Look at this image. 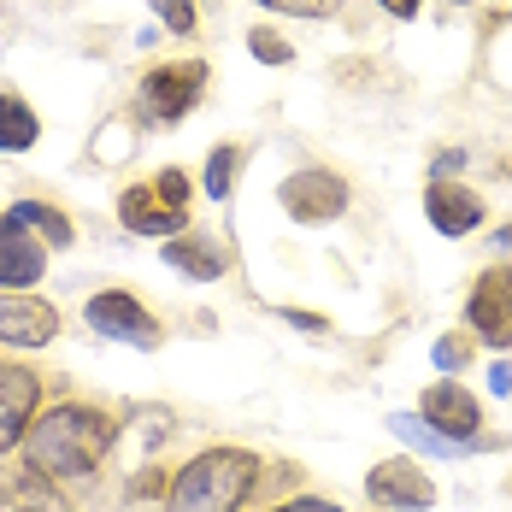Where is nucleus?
Masks as SVG:
<instances>
[{
	"mask_svg": "<svg viewBox=\"0 0 512 512\" xmlns=\"http://www.w3.org/2000/svg\"><path fill=\"white\" fill-rule=\"evenodd\" d=\"M59 318H53L48 301H30V295H0V342L12 348H42L53 342Z\"/></svg>",
	"mask_w": 512,
	"mask_h": 512,
	"instance_id": "obj_11",
	"label": "nucleus"
},
{
	"mask_svg": "<svg viewBox=\"0 0 512 512\" xmlns=\"http://www.w3.org/2000/svg\"><path fill=\"white\" fill-rule=\"evenodd\" d=\"M495 242H501V248H512V224H507V230H501V236H495Z\"/></svg>",
	"mask_w": 512,
	"mask_h": 512,
	"instance_id": "obj_28",
	"label": "nucleus"
},
{
	"mask_svg": "<svg viewBox=\"0 0 512 512\" xmlns=\"http://www.w3.org/2000/svg\"><path fill=\"white\" fill-rule=\"evenodd\" d=\"M248 42H254V59H265V65H289V59H295V48H289L277 30H254Z\"/></svg>",
	"mask_w": 512,
	"mask_h": 512,
	"instance_id": "obj_20",
	"label": "nucleus"
},
{
	"mask_svg": "<svg viewBox=\"0 0 512 512\" xmlns=\"http://www.w3.org/2000/svg\"><path fill=\"white\" fill-rule=\"evenodd\" d=\"M36 142V112L18 95H0V154H24Z\"/></svg>",
	"mask_w": 512,
	"mask_h": 512,
	"instance_id": "obj_17",
	"label": "nucleus"
},
{
	"mask_svg": "<svg viewBox=\"0 0 512 512\" xmlns=\"http://www.w3.org/2000/svg\"><path fill=\"white\" fill-rule=\"evenodd\" d=\"M489 389H495V395H512V359H501V365L489 371Z\"/></svg>",
	"mask_w": 512,
	"mask_h": 512,
	"instance_id": "obj_24",
	"label": "nucleus"
},
{
	"mask_svg": "<svg viewBox=\"0 0 512 512\" xmlns=\"http://www.w3.org/2000/svg\"><path fill=\"white\" fill-rule=\"evenodd\" d=\"M154 12L183 36V30H195V0H154Z\"/></svg>",
	"mask_w": 512,
	"mask_h": 512,
	"instance_id": "obj_21",
	"label": "nucleus"
},
{
	"mask_svg": "<svg viewBox=\"0 0 512 512\" xmlns=\"http://www.w3.org/2000/svg\"><path fill=\"white\" fill-rule=\"evenodd\" d=\"M277 201L289 218H301V224H324V218H336L342 206H348V183L336 177V171H295L283 189H277Z\"/></svg>",
	"mask_w": 512,
	"mask_h": 512,
	"instance_id": "obj_6",
	"label": "nucleus"
},
{
	"mask_svg": "<svg viewBox=\"0 0 512 512\" xmlns=\"http://www.w3.org/2000/svg\"><path fill=\"white\" fill-rule=\"evenodd\" d=\"M289 324H301V330H324V318H312V312H283Z\"/></svg>",
	"mask_w": 512,
	"mask_h": 512,
	"instance_id": "obj_26",
	"label": "nucleus"
},
{
	"mask_svg": "<svg viewBox=\"0 0 512 512\" xmlns=\"http://www.w3.org/2000/svg\"><path fill=\"white\" fill-rule=\"evenodd\" d=\"M265 6H277V12H295V18H324L336 0H265Z\"/></svg>",
	"mask_w": 512,
	"mask_h": 512,
	"instance_id": "obj_23",
	"label": "nucleus"
},
{
	"mask_svg": "<svg viewBox=\"0 0 512 512\" xmlns=\"http://www.w3.org/2000/svg\"><path fill=\"white\" fill-rule=\"evenodd\" d=\"M165 265L171 271H183V277H195V283H212L218 271H224V259H218V248H206V242H165Z\"/></svg>",
	"mask_w": 512,
	"mask_h": 512,
	"instance_id": "obj_16",
	"label": "nucleus"
},
{
	"mask_svg": "<svg viewBox=\"0 0 512 512\" xmlns=\"http://www.w3.org/2000/svg\"><path fill=\"white\" fill-rule=\"evenodd\" d=\"M277 512H342L336 501H289V507H277Z\"/></svg>",
	"mask_w": 512,
	"mask_h": 512,
	"instance_id": "obj_25",
	"label": "nucleus"
},
{
	"mask_svg": "<svg viewBox=\"0 0 512 512\" xmlns=\"http://www.w3.org/2000/svg\"><path fill=\"white\" fill-rule=\"evenodd\" d=\"M12 218L24 224V230H36L42 236V248H71V218L48 201H18L12 206Z\"/></svg>",
	"mask_w": 512,
	"mask_h": 512,
	"instance_id": "obj_15",
	"label": "nucleus"
},
{
	"mask_svg": "<svg viewBox=\"0 0 512 512\" xmlns=\"http://www.w3.org/2000/svg\"><path fill=\"white\" fill-rule=\"evenodd\" d=\"M254 471V454L212 448L195 465H183V477L171 483V512H236L254 489Z\"/></svg>",
	"mask_w": 512,
	"mask_h": 512,
	"instance_id": "obj_2",
	"label": "nucleus"
},
{
	"mask_svg": "<svg viewBox=\"0 0 512 512\" xmlns=\"http://www.w3.org/2000/svg\"><path fill=\"white\" fill-rule=\"evenodd\" d=\"M0 495H6V507H12V512H65V507H59V495H53L48 483H42V471H36V465L12 471Z\"/></svg>",
	"mask_w": 512,
	"mask_h": 512,
	"instance_id": "obj_14",
	"label": "nucleus"
},
{
	"mask_svg": "<svg viewBox=\"0 0 512 512\" xmlns=\"http://www.w3.org/2000/svg\"><path fill=\"white\" fill-rule=\"evenodd\" d=\"M42 277V242L6 212L0 218V289H30Z\"/></svg>",
	"mask_w": 512,
	"mask_h": 512,
	"instance_id": "obj_12",
	"label": "nucleus"
},
{
	"mask_svg": "<svg viewBox=\"0 0 512 512\" xmlns=\"http://www.w3.org/2000/svg\"><path fill=\"white\" fill-rule=\"evenodd\" d=\"M236 171H242V154L236 148H218V154L206 159V195H230V183H236Z\"/></svg>",
	"mask_w": 512,
	"mask_h": 512,
	"instance_id": "obj_19",
	"label": "nucleus"
},
{
	"mask_svg": "<svg viewBox=\"0 0 512 512\" xmlns=\"http://www.w3.org/2000/svg\"><path fill=\"white\" fill-rule=\"evenodd\" d=\"M389 430H395L401 442H412L418 454H460V442H448L442 430H430L424 418H407V412H395V418H389Z\"/></svg>",
	"mask_w": 512,
	"mask_h": 512,
	"instance_id": "obj_18",
	"label": "nucleus"
},
{
	"mask_svg": "<svg viewBox=\"0 0 512 512\" xmlns=\"http://www.w3.org/2000/svg\"><path fill=\"white\" fill-rule=\"evenodd\" d=\"M465 318L477 324V336L489 348H512V271H483L477 289H471Z\"/></svg>",
	"mask_w": 512,
	"mask_h": 512,
	"instance_id": "obj_8",
	"label": "nucleus"
},
{
	"mask_svg": "<svg viewBox=\"0 0 512 512\" xmlns=\"http://www.w3.org/2000/svg\"><path fill=\"white\" fill-rule=\"evenodd\" d=\"M89 330H101L106 342H130V348H154L159 342L154 312L142 307L136 295H124V289H106V295L89 301Z\"/></svg>",
	"mask_w": 512,
	"mask_h": 512,
	"instance_id": "obj_5",
	"label": "nucleus"
},
{
	"mask_svg": "<svg viewBox=\"0 0 512 512\" xmlns=\"http://www.w3.org/2000/svg\"><path fill=\"white\" fill-rule=\"evenodd\" d=\"M112 448V418L89 407H53L30 424V465L42 477H83Z\"/></svg>",
	"mask_w": 512,
	"mask_h": 512,
	"instance_id": "obj_1",
	"label": "nucleus"
},
{
	"mask_svg": "<svg viewBox=\"0 0 512 512\" xmlns=\"http://www.w3.org/2000/svg\"><path fill=\"white\" fill-rule=\"evenodd\" d=\"M36 401H42L36 371H24V365H0V454H12V448L30 436Z\"/></svg>",
	"mask_w": 512,
	"mask_h": 512,
	"instance_id": "obj_9",
	"label": "nucleus"
},
{
	"mask_svg": "<svg viewBox=\"0 0 512 512\" xmlns=\"http://www.w3.org/2000/svg\"><path fill=\"white\" fill-rule=\"evenodd\" d=\"M118 212H124V224L136 236H171L189 218V177L183 171H159L148 189H130L118 201Z\"/></svg>",
	"mask_w": 512,
	"mask_h": 512,
	"instance_id": "obj_3",
	"label": "nucleus"
},
{
	"mask_svg": "<svg viewBox=\"0 0 512 512\" xmlns=\"http://www.w3.org/2000/svg\"><path fill=\"white\" fill-rule=\"evenodd\" d=\"M201 83H206L201 59H189V65H159L154 77L142 83V118H148V124H177L183 112H195Z\"/></svg>",
	"mask_w": 512,
	"mask_h": 512,
	"instance_id": "obj_4",
	"label": "nucleus"
},
{
	"mask_svg": "<svg viewBox=\"0 0 512 512\" xmlns=\"http://www.w3.org/2000/svg\"><path fill=\"white\" fill-rule=\"evenodd\" d=\"M365 489H371V501L377 507H430L436 501V483L418 471V465H407V460H389V465H377L371 477H365Z\"/></svg>",
	"mask_w": 512,
	"mask_h": 512,
	"instance_id": "obj_10",
	"label": "nucleus"
},
{
	"mask_svg": "<svg viewBox=\"0 0 512 512\" xmlns=\"http://www.w3.org/2000/svg\"><path fill=\"white\" fill-rule=\"evenodd\" d=\"M436 365H442V371L471 365V342H465V336H442V342H436Z\"/></svg>",
	"mask_w": 512,
	"mask_h": 512,
	"instance_id": "obj_22",
	"label": "nucleus"
},
{
	"mask_svg": "<svg viewBox=\"0 0 512 512\" xmlns=\"http://www.w3.org/2000/svg\"><path fill=\"white\" fill-rule=\"evenodd\" d=\"M418 412H424V424L430 430H442L448 442H471L477 436V424H483V407H477V395H465V383H430L424 389V401H418Z\"/></svg>",
	"mask_w": 512,
	"mask_h": 512,
	"instance_id": "obj_7",
	"label": "nucleus"
},
{
	"mask_svg": "<svg viewBox=\"0 0 512 512\" xmlns=\"http://www.w3.org/2000/svg\"><path fill=\"white\" fill-rule=\"evenodd\" d=\"M383 6H389L395 18H412V12H418V0H383Z\"/></svg>",
	"mask_w": 512,
	"mask_h": 512,
	"instance_id": "obj_27",
	"label": "nucleus"
},
{
	"mask_svg": "<svg viewBox=\"0 0 512 512\" xmlns=\"http://www.w3.org/2000/svg\"><path fill=\"white\" fill-rule=\"evenodd\" d=\"M424 212H430V224H436L442 236H465V230L483 224V201H477L465 183H430V189H424Z\"/></svg>",
	"mask_w": 512,
	"mask_h": 512,
	"instance_id": "obj_13",
	"label": "nucleus"
}]
</instances>
